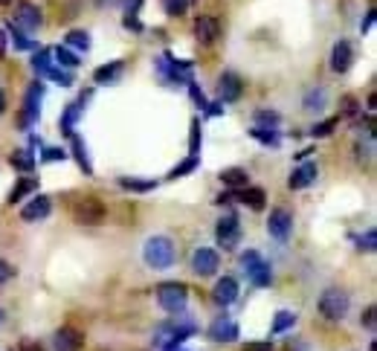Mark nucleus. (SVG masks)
<instances>
[{"label": "nucleus", "instance_id": "f257e3e1", "mask_svg": "<svg viewBox=\"0 0 377 351\" xmlns=\"http://www.w3.org/2000/svg\"><path fill=\"white\" fill-rule=\"evenodd\" d=\"M143 256H145V261H148L154 270H165V268H172V264H174V256H177V252H174L172 238L154 235V238H148V241H145Z\"/></svg>", "mask_w": 377, "mask_h": 351}, {"label": "nucleus", "instance_id": "f03ea898", "mask_svg": "<svg viewBox=\"0 0 377 351\" xmlns=\"http://www.w3.org/2000/svg\"><path fill=\"white\" fill-rule=\"evenodd\" d=\"M157 302L165 314H183L189 302V288L180 282H163L157 288Z\"/></svg>", "mask_w": 377, "mask_h": 351}, {"label": "nucleus", "instance_id": "7ed1b4c3", "mask_svg": "<svg viewBox=\"0 0 377 351\" xmlns=\"http://www.w3.org/2000/svg\"><path fill=\"white\" fill-rule=\"evenodd\" d=\"M194 328L192 322H186V325H177V322H165V325H160V331H157V337H154V345L160 348V351H174V348H180V343L186 340V337H192Z\"/></svg>", "mask_w": 377, "mask_h": 351}, {"label": "nucleus", "instance_id": "20e7f679", "mask_svg": "<svg viewBox=\"0 0 377 351\" xmlns=\"http://www.w3.org/2000/svg\"><path fill=\"white\" fill-rule=\"evenodd\" d=\"M73 221L79 227H99L105 221V206L99 198H79L73 203Z\"/></svg>", "mask_w": 377, "mask_h": 351}, {"label": "nucleus", "instance_id": "39448f33", "mask_svg": "<svg viewBox=\"0 0 377 351\" xmlns=\"http://www.w3.org/2000/svg\"><path fill=\"white\" fill-rule=\"evenodd\" d=\"M348 293L345 290H340V288H328L323 297H319V314H323L325 319H331V322H337V319H343L345 314H348Z\"/></svg>", "mask_w": 377, "mask_h": 351}, {"label": "nucleus", "instance_id": "423d86ee", "mask_svg": "<svg viewBox=\"0 0 377 351\" xmlns=\"http://www.w3.org/2000/svg\"><path fill=\"white\" fill-rule=\"evenodd\" d=\"M241 264H244V270H247V276H249V282H253L256 288H267V285L273 282L270 264H264L256 250H247L244 256H241Z\"/></svg>", "mask_w": 377, "mask_h": 351}, {"label": "nucleus", "instance_id": "0eeeda50", "mask_svg": "<svg viewBox=\"0 0 377 351\" xmlns=\"http://www.w3.org/2000/svg\"><path fill=\"white\" fill-rule=\"evenodd\" d=\"M215 235H218V244L223 250H235L241 241V223L235 215H227V218H221L218 221V227H215Z\"/></svg>", "mask_w": 377, "mask_h": 351}, {"label": "nucleus", "instance_id": "6e6552de", "mask_svg": "<svg viewBox=\"0 0 377 351\" xmlns=\"http://www.w3.org/2000/svg\"><path fill=\"white\" fill-rule=\"evenodd\" d=\"M52 348L55 351H81L85 348V334H81L79 328H73V325H64V328L55 331Z\"/></svg>", "mask_w": 377, "mask_h": 351}, {"label": "nucleus", "instance_id": "1a4fd4ad", "mask_svg": "<svg viewBox=\"0 0 377 351\" xmlns=\"http://www.w3.org/2000/svg\"><path fill=\"white\" fill-rule=\"evenodd\" d=\"M267 232L276 238V241H287L290 232H293V215L287 209H273L270 218H267Z\"/></svg>", "mask_w": 377, "mask_h": 351}, {"label": "nucleus", "instance_id": "9d476101", "mask_svg": "<svg viewBox=\"0 0 377 351\" xmlns=\"http://www.w3.org/2000/svg\"><path fill=\"white\" fill-rule=\"evenodd\" d=\"M41 96H44V88H41V84H32V88L26 90V102H23V110H21V117H18V125H21V128H30V125L38 119Z\"/></svg>", "mask_w": 377, "mask_h": 351}, {"label": "nucleus", "instance_id": "9b49d317", "mask_svg": "<svg viewBox=\"0 0 377 351\" xmlns=\"http://www.w3.org/2000/svg\"><path fill=\"white\" fill-rule=\"evenodd\" d=\"M218 268H221V259H218L215 250H209V247L194 250V256H192V270L198 273V276H212Z\"/></svg>", "mask_w": 377, "mask_h": 351}, {"label": "nucleus", "instance_id": "f8f14e48", "mask_svg": "<svg viewBox=\"0 0 377 351\" xmlns=\"http://www.w3.org/2000/svg\"><path fill=\"white\" fill-rule=\"evenodd\" d=\"M194 35H198L201 44H215L221 38V21L212 18V15H201L194 21Z\"/></svg>", "mask_w": 377, "mask_h": 351}, {"label": "nucleus", "instance_id": "ddd939ff", "mask_svg": "<svg viewBox=\"0 0 377 351\" xmlns=\"http://www.w3.org/2000/svg\"><path fill=\"white\" fill-rule=\"evenodd\" d=\"M209 340H215V343H232V340H238V325H235L230 317H221V319H215L212 325H209Z\"/></svg>", "mask_w": 377, "mask_h": 351}, {"label": "nucleus", "instance_id": "4468645a", "mask_svg": "<svg viewBox=\"0 0 377 351\" xmlns=\"http://www.w3.org/2000/svg\"><path fill=\"white\" fill-rule=\"evenodd\" d=\"M212 299L218 302V305H232L235 299H238V282H235L232 276H223V279H218L215 282V290H212Z\"/></svg>", "mask_w": 377, "mask_h": 351}, {"label": "nucleus", "instance_id": "2eb2a0df", "mask_svg": "<svg viewBox=\"0 0 377 351\" xmlns=\"http://www.w3.org/2000/svg\"><path fill=\"white\" fill-rule=\"evenodd\" d=\"M351 61H354L351 44H348V41H337L334 50H331V70L334 73H345V70L351 67Z\"/></svg>", "mask_w": 377, "mask_h": 351}, {"label": "nucleus", "instance_id": "dca6fc26", "mask_svg": "<svg viewBox=\"0 0 377 351\" xmlns=\"http://www.w3.org/2000/svg\"><path fill=\"white\" fill-rule=\"evenodd\" d=\"M15 23L21 26V30H38L41 26V9L35 3H18L15 6Z\"/></svg>", "mask_w": 377, "mask_h": 351}, {"label": "nucleus", "instance_id": "f3484780", "mask_svg": "<svg viewBox=\"0 0 377 351\" xmlns=\"http://www.w3.org/2000/svg\"><path fill=\"white\" fill-rule=\"evenodd\" d=\"M50 212H52V201L47 198V194H38V198H32L30 203L21 209V218L23 221H41V218H47Z\"/></svg>", "mask_w": 377, "mask_h": 351}, {"label": "nucleus", "instance_id": "a211bd4d", "mask_svg": "<svg viewBox=\"0 0 377 351\" xmlns=\"http://www.w3.org/2000/svg\"><path fill=\"white\" fill-rule=\"evenodd\" d=\"M241 90H244V84H241V79L235 76V73H223V76H221V81H218L221 102H235V99L241 96Z\"/></svg>", "mask_w": 377, "mask_h": 351}, {"label": "nucleus", "instance_id": "6ab92c4d", "mask_svg": "<svg viewBox=\"0 0 377 351\" xmlns=\"http://www.w3.org/2000/svg\"><path fill=\"white\" fill-rule=\"evenodd\" d=\"M316 174H319V168H316V163H302L299 168H293V174H290V189H305V186H311L314 180H316Z\"/></svg>", "mask_w": 377, "mask_h": 351}, {"label": "nucleus", "instance_id": "aec40b11", "mask_svg": "<svg viewBox=\"0 0 377 351\" xmlns=\"http://www.w3.org/2000/svg\"><path fill=\"white\" fill-rule=\"evenodd\" d=\"M221 183L230 186V189H244L249 183V174L244 172V168H223V172H221Z\"/></svg>", "mask_w": 377, "mask_h": 351}, {"label": "nucleus", "instance_id": "412c9836", "mask_svg": "<svg viewBox=\"0 0 377 351\" xmlns=\"http://www.w3.org/2000/svg\"><path fill=\"white\" fill-rule=\"evenodd\" d=\"M241 203H247L249 209H264V201H267V194H264V189H256V186H244L238 194H235Z\"/></svg>", "mask_w": 377, "mask_h": 351}, {"label": "nucleus", "instance_id": "4be33fe9", "mask_svg": "<svg viewBox=\"0 0 377 351\" xmlns=\"http://www.w3.org/2000/svg\"><path fill=\"white\" fill-rule=\"evenodd\" d=\"M35 189H38V180H35V177H23L21 183H18L15 189H12V194H9V203L15 206L18 201H23L26 194H30V192H35Z\"/></svg>", "mask_w": 377, "mask_h": 351}, {"label": "nucleus", "instance_id": "5701e85b", "mask_svg": "<svg viewBox=\"0 0 377 351\" xmlns=\"http://www.w3.org/2000/svg\"><path fill=\"white\" fill-rule=\"evenodd\" d=\"M9 166L18 168V172H32V168H35V157H32L30 151H15L9 157Z\"/></svg>", "mask_w": 377, "mask_h": 351}, {"label": "nucleus", "instance_id": "b1692460", "mask_svg": "<svg viewBox=\"0 0 377 351\" xmlns=\"http://www.w3.org/2000/svg\"><path fill=\"white\" fill-rule=\"evenodd\" d=\"M119 186L128 192H151L157 183L154 180H136V177H119Z\"/></svg>", "mask_w": 377, "mask_h": 351}, {"label": "nucleus", "instance_id": "393cba45", "mask_svg": "<svg viewBox=\"0 0 377 351\" xmlns=\"http://www.w3.org/2000/svg\"><path fill=\"white\" fill-rule=\"evenodd\" d=\"M122 73V61H114V64H105V67H99L93 73V79L99 81V84H105V81H114L116 76Z\"/></svg>", "mask_w": 377, "mask_h": 351}, {"label": "nucleus", "instance_id": "a878e982", "mask_svg": "<svg viewBox=\"0 0 377 351\" xmlns=\"http://www.w3.org/2000/svg\"><path fill=\"white\" fill-rule=\"evenodd\" d=\"M325 90L323 88H314V90H308V96H305V110H319L325 105Z\"/></svg>", "mask_w": 377, "mask_h": 351}, {"label": "nucleus", "instance_id": "bb28decb", "mask_svg": "<svg viewBox=\"0 0 377 351\" xmlns=\"http://www.w3.org/2000/svg\"><path fill=\"white\" fill-rule=\"evenodd\" d=\"M249 134H253L258 143H264V146H278V134H276L273 128H261V125H256V128L249 131Z\"/></svg>", "mask_w": 377, "mask_h": 351}, {"label": "nucleus", "instance_id": "cd10ccee", "mask_svg": "<svg viewBox=\"0 0 377 351\" xmlns=\"http://www.w3.org/2000/svg\"><path fill=\"white\" fill-rule=\"evenodd\" d=\"M76 117H79V108H76V105H67L64 117H61V131H64L67 137H73V125H76Z\"/></svg>", "mask_w": 377, "mask_h": 351}, {"label": "nucleus", "instance_id": "c85d7f7f", "mask_svg": "<svg viewBox=\"0 0 377 351\" xmlns=\"http://www.w3.org/2000/svg\"><path fill=\"white\" fill-rule=\"evenodd\" d=\"M198 163H201V157H198V154H189V160H186L183 166H177V168H174V172H172L169 177H172V180H177V177H183V174L194 172V168H198Z\"/></svg>", "mask_w": 377, "mask_h": 351}, {"label": "nucleus", "instance_id": "c756f323", "mask_svg": "<svg viewBox=\"0 0 377 351\" xmlns=\"http://www.w3.org/2000/svg\"><path fill=\"white\" fill-rule=\"evenodd\" d=\"M67 44L88 52V50H90V35H88V32H70V35H67Z\"/></svg>", "mask_w": 377, "mask_h": 351}, {"label": "nucleus", "instance_id": "7c9ffc66", "mask_svg": "<svg viewBox=\"0 0 377 351\" xmlns=\"http://www.w3.org/2000/svg\"><path fill=\"white\" fill-rule=\"evenodd\" d=\"M73 151H76V160H79V166L85 168L88 174H93V168H90V163H88V154H85V146H81V139L73 134Z\"/></svg>", "mask_w": 377, "mask_h": 351}, {"label": "nucleus", "instance_id": "2f4dec72", "mask_svg": "<svg viewBox=\"0 0 377 351\" xmlns=\"http://www.w3.org/2000/svg\"><path fill=\"white\" fill-rule=\"evenodd\" d=\"M293 322H296V314H290V311H278L276 314V322H273V331L278 334V331H285V328H290Z\"/></svg>", "mask_w": 377, "mask_h": 351}, {"label": "nucleus", "instance_id": "473e14b6", "mask_svg": "<svg viewBox=\"0 0 377 351\" xmlns=\"http://www.w3.org/2000/svg\"><path fill=\"white\" fill-rule=\"evenodd\" d=\"M357 250H363V252H374V250H377V232L369 230L366 235H360V238H357Z\"/></svg>", "mask_w": 377, "mask_h": 351}, {"label": "nucleus", "instance_id": "72a5a7b5", "mask_svg": "<svg viewBox=\"0 0 377 351\" xmlns=\"http://www.w3.org/2000/svg\"><path fill=\"white\" fill-rule=\"evenodd\" d=\"M52 55H55V61H59L61 67H76V64H79V59H76V55L70 52V50H64V47H59V50H55Z\"/></svg>", "mask_w": 377, "mask_h": 351}, {"label": "nucleus", "instance_id": "f704fd0d", "mask_svg": "<svg viewBox=\"0 0 377 351\" xmlns=\"http://www.w3.org/2000/svg\"><path fill=\"white\" fill-rule=\"evenodd\" d=\"M50 59H52V55H50L47 50H41V52L35 55V61H32V67L38 70V73H44V76H47V70L52 67V61H50Z\"/></svg>", "mask_w": 377, "mask_h": 351}, {"label": "nucleus", "instance_id": "c9c22d12", "mask_svg": "<svg viewBox=\"0 0 377 351\" xmlns=\"http://www.w3.org/2000/svg\"><path fill=\"white\" fill-rule=\"evenodd\" d=\"M337 122H340V119H325V122L314 125V128H311V137H328L334 128H337Z\"/></svg>", "mask_w": 377, "mask_h": 351}, {"label": "nucleus", "instance_id": "e433bc0d", "mask_svg": "<svg viewBox=\"0 0 377 351\" xmlns=\"http://www.w3.org/2000/svg\"><path fill=\"white\" fill-rule=\"evenodd\" d=\"M357 99H354V96H343V102H340V114L343 117H354L357 114Z\"/></svg>", "mask_w": 377, "mask_h": 351}, {"label": "nucleus", "instance_id": "4c0bfd02", "mask_svg": "<svg viewBox=\"0 0 377 351\" xmlns=\"http://www.w3.org/2000/svg\"><path fill=\"white\" fill-rule=\"evenodd\" d=\"M189 9V0H165V12L169 15H183Z\"/></svg>", "mask_w": 377, "mask_h": 351}, {"label": "nucleus", "instance_id": "58836bf2", "mask_svg": "<svg viewBox=\"0 0 377 351\" xmlns=\"http://www.w3.org/2000/svg\"><path fill=\"white\" fill-rule=\"evenodd\" d=\"M198 146H201V122L194 119V122H192V137H189V151L198 154Z\"/></svg>", "mask_w": 377, "mask_h": 351}, {"label": "nucleus", "instance_id": "ea45409f", "mask_svg": "<svg viewBox=\"0 0 377 351\" xmlns=\"http://www.w3.org/2000/svg\"><path fill=\"white\" fill-rule=\"evenodd\" d=\"M12 35H15V44H18V50H30V47H32V41L26 38V35H23V32L18 30L15 23H12Z\"/></svg>", "mask_w": 377, "mask_h": 351}, {"label": "nucleus", "instance_id": "a19ab883", "mask_svg": "<svg viewBox=\"0 0 377 351\" xmlns=\"http://www.w3.org/2000/svg\"><path fill=\"white\" fill-rule=\"evenodd\" d=\"M256 122H264V125H278V114H273V110H258L256 114Z\"/></svg>", "mask_w": 377, "mask_h": 351}, {"label": "nucleus", "instance_id": "79ce46f5", "mask_svg": "<svg viewBox=\"0 0 377 351\" xmlns=\"http://www.w3.org/2000/svg\"><path fill=\"white\" fill-rule=\"evenodd\" d=\"M47 76H50V79H55V81H61V84H73V76L64 73V70H55V67H50V70H47Z\"/></svg>", "mask_w": 377, "mask_h": 351}, {"label": "nucleus", "instance_id": "37998d69", "mask_svg": "<svg viewBox=\"0 0 377 351\" xmlns=\"http://www.w3.org/2000/svg\"><path fill=\"white\" fill-rule=\"evenodd\" d=\"M15 273H18V270L12 268L9 261H3V259H0V285H3V282H9V279L15 276Z\"/></svg>", "mask_w": 377, "mask_h": 351}, {"label": "nucleus", "instance_id": "c03bdc74", "mask_svg": "<svg viewBox=\"0 0 377 351\" xmlns=\"http://www.w3.org/2000/svg\"><path fill=\"white\" fill-rule=\"evenodd\" d=\"M374 317H377L374 308H366V311H363V317H360V322H363V325H366L369 331H374Z\"/></svg>", "mask_w": 377, "mask_h": 351}, {"label": "nucleus", "instance_id": "a18cd8bd", "mask_svg": "<svg viewBox=\"0 0 377 351\" xmlns=\"http://www.w3.org/2000/svg\"><path fill=\"white\" fill-rule=\"evenodd\" d=\"M244 351H273V343H267V340H258V343H247V345H244Z\"/></svg>", "mask_w": 377, "mask_h": 351}, {"label": "nucleus", "instance_id": "49530a36", "mask_svg": "<svg viewBox=\"0 0 377 351\" xmlns=\"http://www.w3.org/2000/svg\"><path fill=\"white\" fill-rule=\"evenodd\" d=\"M64 157H67V154H64L61 148H47V151H44V160H47V163H55V160H64Z\"/></svg>", "mask_w": 377, "mask_h": 351}, {"label": "nucleus", "instance_id": "de8ad7c7", "mask_svg": "<svg viewBox=\"0 0 377 351\" xmlns=\"http://www.w3.org/2000/svg\"><path fill=\"white\" fill-rule=\"evenodd\" d=\"M21 351H44V345L32 343V340H21Z\"/></svg>", "mask_w": 377, "mask_h": 351}, {"label": "nucleus", "instance_id": "09e8293b", "mask_svg": "<svg viewBox=\"0 0 377 351\" xmlns=\"http://www.w3.org/2000/svg\"><path fill=\"white\" fill-rule=\"evenodd\" d=\"M139 3H143V0H125V12H128V15H136Z\"/></svg>", "mask_w": 377, "mask_h": 351}, {"label": "nucleus", "instance_id": "8fccbe9b", "mask_svg": "<svg viewBox=\"0 0 377 351\" xmlns=\"http://www.w3.org/2000/svg\"><path fill=\"white\" fill-rule=\"evenodd\" d=\"M189 84H192V81H189ZM192 99H194V102H198L201 108H206V99H203V93H201L198 88H194V84H192Z\"/></svg>", "mask_w": 377, "mask_h": 351}, {"label": "nucleus", "instance_id": "3c124183", "mask_svg": "<svg viewBox=\"0 0 377 351\" xmlns=\"http://www.w3.org/2000/svg\"><path fill=\"white\" fill-rule=\"evenodd\" d=\"M125 26H128V30H143V23H139L134 15H125Z\"/></svg>", "mask_w": 377, "mask_h": 351}, {"label": "nucleus", "instance_id": "603ef678", "mask_svg": "<svg viewBox=\"0 0 377 351\" xmlns=\"http://www.w3.org/2000/svg\"><path fill=\"white\" fill-rule=\"evenodd\" d=\"M3 55H6V30L0 26V59H3Z\"/></svg>", "mask_w": 377, "mask_h": 351}, {"label": "nucleus", "instance_id": "864d4df0", "mask_svg": "<svg viewBox=\"0 0 377 351\" xmlns=\"http://www.w3.org/2000/svg\"><path fill=\"white\" fill-rule=\"evenodd\" d=\"M371 23H374V9L369 12V18L363 21V26H360V30H363V32H369V30H371Z\"/></svg>", "mask_w": 377, "mask_h": 351}, {"label": "nucleus", "instance_id": "5fc2aeb1", "mask_svg": "<svg viewBox=\"0 0 377 351\" xmlns=\"http://www.w3.org/2000/svg\"><path fill=\"white\" fill-rule=\"evenodd\" d=\"M3 110H6V93L0 90V117H3Z\"/></svg>", "mask_w": 377, "mask_h": 351}, {"label": "nucleus", "instance_id": "6e6d98bb", "mask_svg": "<svg viewBox=\"0 0 377 351\" xmlns=\"http://www.w3.org/2000/svg\"><path fill=\"white\" fill-rule=\"evenodd\" d=\"M12 3V0H0V6H9Z\"/></svg>", "mask_w": 377, "mask_h": 351}, {"label": "nucleus", "instance_id": "4d7b16f0", "mask_svg": "<svg viewBox=\"0 0 377 351\" xmlns=\"http://www.w3.org/2000/svg\"><path fill=\"white\" fill-rule=\"evenodd\" d=\"M0 322H3V308H0Z\"/></svg>", "mask_w": 377, "mask_h": 351}]
</instances>
